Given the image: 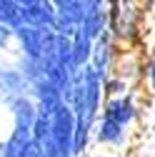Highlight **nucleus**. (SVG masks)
I'll use <instances>...</instances> for the list:
<instances>
[{
	"label": "nucleus",
	"mask_w": 155,
	"mask_h": 157,
	"mask_svg": "<svg viewBox=\"0 0 155 157\" xmlns=\"http://www.w3.org/2000/svg\"><path fill=\"white\" fill-rule=\"evenodd\" d=\"M130 117H133V105H130V100H125V97L113 100L105 107V120L113 122V125H118V127H125L130 122Z\"/></svg>",
	"instance_id": "1"
},
{
	"label": "nucleus",
	"mask_w": 155,
	"mask_h": 157,
	"mask_svg": "<svg viewBox=\"0 0 155 157\" xmlns=\"http://www.w3.org/2000/svg\"><path fill=\"white\" fill-rule=\"evenodd\" d=\"M90 52H93V40H90L83 30H78V33H75V40L70 43L73 65H85V60L90 57Z\"/></svg>",
	"instance_id": "2"
},
{
	"label": "nucleus",
	"mask_w": 155,
	"mask_h": 157,
	"mask_svg": "<svg viewBox=\"0 0 155 157\" xmlns=\"http://www.w3.org/2000/svg\"><path fill=\"white\" fill-rule=\"evenodd\" d=\"M98 137H100L103 142H118L120 137H123V127H118V125H113V122L103 120V125H100V132H98Z\"/></svg>",
	"instance_id": "3"
},
{
	"label": "nucleus",
	"mask_w": 155,
	"mask_h": 157,
	"mask_svg": "<svg viewBox=\"0 0 155 157\" xmlns=\"http://www.w3.org/2000/svg\"><path fill=\"white\" fill-rule=\"evenodd\" d=\"M8 37H10V30H8V25H5V23H0V48H3V45L8 43Z\"/></svg>",
	"instance_id": "4"
}]
</instances>
